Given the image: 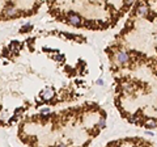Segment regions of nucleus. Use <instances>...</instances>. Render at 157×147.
Returning <instances> with one entry per match:
<instances>
[{
    "label": "nucleus",
    "mask_w": 157,
    "mask_h": 147,
    "mask_svg": "<svg viewBox=\"0 0 157 147\" xmlns=\"http://www.w3.org/2000/svg\"><path fill=\"white\" fill-rule=\"evenodd\" d=\"M106 124V110L86 101L54 112L29 114L20 121L17 137L29 147H88Z\"/></svg>",
    "instance_id": "nucleus-1"
},
{
    "label": "nucleus",
    "mask_w": 157,
    "mask_h": 147,
    "mask_svg": "<svg viewBox=\"0 0 157 147\" xmlns=\"http://www.w3.org/2000/svg\"><path fill=\"white\" fill-rule=\"evenodd\" d=\"M134 1H45L49 15L64 25L85 30H108L130 13Z\"/></svg>",
    "instance_id": "nucleus-2"
},
{
    "label": "nucleus",
    "mask_w": 157,
    "mask_h": 147,
    "mask_svg": "<svg viewBox=\"0 0 157 147\" xmlns=\"http://www.w3.org/2000/svg\"><path fill=\"white\" fill-rule=\"evenodd\" d=\"M105 147H153L151 142L140 137H127L122 139L109 142Z\"/></svg>",
    "instance_id": "nucleus-3"
}]
</instances>
